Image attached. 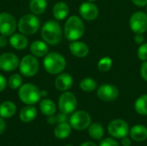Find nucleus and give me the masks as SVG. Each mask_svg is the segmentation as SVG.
Listing matches in <instances>:
<instances>
[{
  "label": "nucleus",
  "mask_w": 147,
  "mask_h": 146,
  "mask_svg": "<svg viewBox=\"0 0 147 146\" xmlns=\"http://www.w3.org/2000/svg\"><path fill=\"white\" fill-rule=\"evenodd\" d=\"M146 11H147V5H146Z\"/></svg>",
  "instance_id": "46"
},
{
  "label": "nucleus",
  "mask_w": 147,
  "mask_h": 146,
  "mask_svg": "<svg viewBox=\"0 0 147 146\" xmlns=\"http://www.w3.org/2000/svg\"><path fill=\"white\" fill-rule=\"evenodd\" d=\"M9 43L16 50H23L27 47L28 40L22 34H14L10 35Z\"/></svg>",
  "instance_id": "17"
},
{
  "label": "nucleus",
  "mask_w": 147,
  "mask_h": 146,
  "mask_svg": "<svg viewBox=\"0 0 147 146\" xmlns=\"http://www.w3.org/2000/svg\"><path fill=\"white\" fill-rule=\"evenodd\" d=\"M47 43L42 40H35L30 45V52L35 57H44L48 53Z\"/></svg>",
  "instance_id": "18"
},
{
  "label": "nucleus",
  "mask_w": 147,
  "mask_h": 146,
  "mask_svg": "<svg viewBox=\"0 0 147 146\" xmlns=\"http://www.w3.org/2000/svg\"><path fill=\"white\" fill-rule=\"evenodd\" d=\"M135 111L140 115H147V94L140 96L134 103Z\"/></svg>",
  "instance_id": "27"
},
{
  "label": "nucleus",
  "mask_w": 147,
  "mask_h": 146,
  "mask_svg": "<svg viewBox=\"0 0 147 146\" xmlns=\"http://www.w3.org/2000/svg\"><path fill=\"white\" fill-rule=\"evenodd\" d=\"M47 6V0H31L29 3L30 10L34 15H40L42 14Z\"/></svg>",
  "instance_id": "25"
},
{
  "label": "nucleus",
  "mask_w": 147,
  "mask_h": 146,
  "mask_svg": "<svg viewBox=\"0 0 147 146\" xmlns=\"http://www.w3.org/2000/svg\"><path fill=\"white\" fill-rule=\"evenodd\" d=\"M69 49L70 52L78 58H84L88 55L90 50H89V46L79 40H74L71 41L69 45Z\"/></svg>",
  "instance_id": "15"
},
{
  "label": "nucleus",
  "mask_w": 147,
  "mask_h": 146,
  "mask_svg": "<svg viewBox=\"0 0 147 146\" xmlns=\"http://www.w3.org/2000/svg\"><path fill=\"white\" fill-rule=\"evenodd\" d=\"M18 57L12 52H4L0 55V69L3 71H13L19 66Z\"/></svg>",
  "instance_id": "13"
},
{
  "label": "nucleus",
  "mask_w": 147,
  "mask_h": 146,
  "mask_svg": "<svg viewBox=\"0 0 147 146\" xmlns=\"http://www.w3.org/2000/svg\"><path fill=\"white\" fill-rule=\"evenodd\" d=\"M69 14V7L65 2H58L54 4L53 8V17L57 21H62Z\"/></svg>",
  "instance_id": "19"
},
{
  "label": "nucleus",
  "mask_w": 147,
  "mask_h": 146,
  "mask_svg": "<svg viewBox=\"0 0 147 146\" xmlns=\"http://www.w3.org/2000/svg\"><path fill=\"white\" fill-rule=\"evenodd\" d=\"M47 121H48V123H50V124H54V123H56V122H57V120H56V117H54L53 115H50V116H49V118L47 119Z\"/></svg>",
  "instance_id": "41"
},
{
  "label": "nucleus",
  "mask_w": 147,
  "mask_h": 146,
  "mask_svg": "<svg viewBox=\"0 0 147 146\" xmlns=\"http://www.w3.org/2000/svg\"><path fill=\"white\" fill-rule=\"evenodd\" d=\"M71 132V126L67 122L59 123V125L54 129V136L57 139H63L70 136Z\"/></svg>",
  "instance_id": "22"
},
{
  "label": "nucleus",
  "mask_w": 147,
  "mask_h": 146,
  "mask_svg": "<svg viewBox=\"0 0 147 146\" xmlns=\"http://www.w3.org/2000/svg\"><path fill=\"white\" fill-rule=\"evenodd\" d=\"M140 75L142 78L147 82V60L144 61L140 66Z\"/></svg>",
  "instance_id": "33"
},
{
  "label": "nucleus",
  "mask_w": 147,
  "mask_h": 146,
  "mask_svg": "<svg viewBox=\"0 0 147 146\" xmlns=\"http://www.w3.org/2000/svg\"><path fill=\"white\" fill-rule=\"evenodd\" d=\"M6 85H7V81L5 77L0 74V92L4 90V89L6 88Z\"/></svg>",
  "instance_id": "36"
},
{
  "label": "nucleus",
  "mask_w": 147,
  "mask_h": 146,
  "mask_svg": "<svg viewBox=\"0 0 147 146\" xmlns=\"http://www.w3.org/2000/svg\"><path fill=\"white\" fill-rule=\"evenodd\" d=\"M97 97L102 102H111L119 96V89L116 86L110 83H103L99 86L96 91Z\"/></svg>",
  "instance_id": "10"
},
{
  "label": "nucleus",
  "mask_w": 147,
  "mask_h": 146,
  "mask_svg": "<svg viewBox=\"0 0 147 146\" xmlns=\"http://www.w3.org/2000/svg\"><path fill=\"white\" fill-rule=\"evenodd\" d=\"M5 122L3 120V119L0 116V134L3 133L4 129H5Z\"/></svg>",
  "instance_id": "40"
},
{
  "label": "nucleus",
  "mask_w": 147,
  "mask_h": 146,
  "mask_svg": "<svg viewBox=\"0 0 147 146\" xmlns=\"http://www.w3.org/2000/svg\"><path fill=\"white\" fill-rule=\"evenodd\" d=\"M41 37L43 40L52 46L58 45L62 40V29L58 22L49 20L41 28Z\"/></svg>",
  "instance_id": "1"
},
{
  "label": "nucleus",
  "mask_w": 147,
  "mask_h": 146,
  "mask_svg": "<svg viewBox=\"0 0 147 146\" xmlns=\"http://www.w3.org/2000/svg\"><path fill=\"white\" fill-rule=\"evenodd\" d=\"M88 1H90V2H94V1H96V0H88Z\"/></svg>",
  "instance_id": "44"
},
{
  "label": "nucleus",
  "mask_w": 147,
  "mask_h": 146,
  "mask_svg": "<svg viewBox=\"0 0 147 146\" xmlns=\"http://www.w3.org/2000/svg\"><path fill=\"white\" fill-rule=\"evenodd\" d=\"M80 146H96V145L93 142H90V141H87V142H84V144H82Z\"/></svg>",
  "instance_id": "42"
},
{
  "label": "nucleus",
  "mask_w": 147,
  "mask_h": 146,
  "mask_svg": "<svg viewBox=\"0 0 147 146\" xmlns=\"http://www.w3.org/2000/svg\"><path fill=\"white\" fill-rule=\"evenodd\" d=\"M79 14L86 21H93L97 18L99 9L92 2H84L79 6Z\"/></svg>",
  "instance_id": "14"
},
{
  "label": "nucleus",
  "mask_w": 147,
  "mask_h": 146,
  "mask_svg": "<svg viewBox=\"0 0 147 146\" xmlns=\"http://www.w3.org/2000/svg\"><path fill=\"white\" fill-rule=\"evenodd\" d=\"M137 55L139 59L142 61L147 60V43H142L141 45H140Z\"/></svg>",
  "instance_id": "31"
},
{
  "label": "nucleus",
  "mask_w": 147,
  "mask_h": 146,
  "mask_svg": "<svg viewBox=\"0 0 147 146\" xmlns=\"http://www.w3.org/2000/svg\"><path fill=\"white\" fill-rule=\"evenodd\" d=\"M99 146H119V144L115 139H110V138H107L101 142Z\"/></svg>",
  "instance_id": "32"
},
{
  "label": "nucleus",
  "mask_w": 147,
  "mask_h": 146,
  "mask_svg": "<svg viewBox=\"0 0 147 146\" xmlns=\"http://www.w3.org/2000/svg\"><path fill=\"white\" fill-rule=\"evenodd\" d=\"M65 146H73V145H65Z\"/></svg>",
  "instance_id": "45"
},
{
  "label": "nucleus",
  "mask_w": 147,
  "mask_h": 146,
  "mask_svg": "<svg viewBox=\"0 0 147 146\" xmlns=\"http://www.w3.org/2000/svg\"><path fill=\"white\" fill-rule=\"evenodd\" d=\"M132 2L139 7H144L147 5V0H132Z\"/></svg>",
  "instance_id": "37"
},
{
  "label": "nucleus",
  "mask_w": 147,
  "mask_h": 146,
  "mask_svg": "<svg viewBox=\"0 0 147 146\" xmlns=\"http://www.w3.org/2000/svg\"><path fill=\"white\" fill-rule=\"evenodd\" d=\"M121 144L123 146H131L132 145V142L129 139H127V137L123 138L122 140H121Z\"/></svg>",
  "instance_id": "39"
},
{
  "label": "nucleus",
  "mask_w": 147,
  "mask_h": 146,
  "mask_svg": "<svg viewBox=\"0 0 147 146\" xmlns=\"http://www.w3.org/2000/svg\"><path fill=\"white\" fill-rule=\"evenodd\" d=\"M18 96L23 103L33 105L40 101L41 97V91L37 86L32 83H25L20 87Z\"/></svg>",
  "instance_id": "4"
},
{
  "label": "nucleus",
  "mask_w": 147,
  "mask_h": 146,
  "mask_svg": "<svg viewBox=\"0 0 147 146\" xmlns=\"http://www.w3.org/2000/svg\"><path fill=\"white\" fill-rule=\"evenodd\" d=\"M131 138L136 142H142L147 139V128L142 125H136L131 128Z\"/></svg>",
  "instance_id": "20"
},
{
  "label": "nucleus",
  "mask_w": 147,
  "mask_h": 146,
  "mask_svg": "<svg viewBox=\"0 0 147 146\" xmlns=\"http://www.w3.org/2000/svg\"><path fill=\"white\" fill-rule=\"evenodd\" d=\"M73 78L69 73H61L55 79V87L59 91H65L71 88Z\"/></svg>",
  "instance_id": "16"
},
{
  "label": "nucleus",
  "mask_w": 147,
  "mask_h": 146,
  "mask_svg": "<svg viewBox=\"0 0 147 146\" xmlns=\"http://www.w3.org/2000/svg\"><path fill=\"white\" fill-rule=\"evenodd\" d=\"M134 41L139 45H141L142 43H144L145 42V36L143 35V34H136L134 36Z\"/></svg>",
  "instance_id": "35"
},
{
  "label": "nucleus",
  "mask_w": 147,
  "mask_h": 146,
  "mask_svg": "<svg viewBox=\"0 0 147 146\" xmlns=\"http://www.w3.org/2000/svg\"><path fill=\"white\" fill-rule=\"evenodd\" d=\"M79 86H80L81 89L83 91H84V92H92L95 89H96V88H97V83L93 78L86 77V78H84L80 82Z\"/></svg>",
  "instance_id": "28"
},
{
  "label": "nucleus",
  "mask_w": 147,
  "mask_h": 146,
  "mask_svg": "<svg viewBox=\"0 0 147 146\" xmlns=\"http://www.w3.org/2000/svg\"><path fill=\"white\" fill-rule=\"evenodd\" d=\"M85 31L84 22L77 15L70 16L65 23L64 34L65 38L70 41L78 40L83 37Z\"/></svg>",
  "instance_id": "2"
},
{
  "label": "nucleus",
  "mask_w": 147,
  "mask_h": 146,
  "mask_svg": "<svg viewBox=\"0 0 147 146\" xmlns=\"http://www.w3.org/2000/svg\"><path fill=\"white\" fill-rule=\"evenodd\" d=\"M89 134L92 139L96 140H100L104 135V130L102 126L96 122L92 123L89 126Z\"/></svg>",
  "instance_id": "26"
},
{
  "label": "nucleus",
  "mask_w": 147,
  "mask_h": 146,
  "mask_svg": "<svg viewBox=\"0 0 147 146\" xmlns=\"http://www.w3.org/2000/svg\"><path fill=\"white\" fill-rule=\"evenodd\" d=\"M108 131L109 133L114 138L123 139L127 136L129 133V127L125 120L121 119H116L109 124Z\"/></svg>",
  "instance_id": "11"
},
{
  "label": "nucleus",
  "mask_w": 147,
  "mask_h": 146,
  "mask_svg": "<svg viewBox=\"0 0 147 146\" xmlns=\"http://www.w3.org/2000/svg\"><path fill=\"white\" fill-rule=\"evenodd\" d=\"M68 120L67 116L64 113H60L57 116H56V120H57V123H64V122H66Z\"/></svg>",
  "instance_id": "34"
},
{
  "label": "nucleus",
  "mask_w": 147,
  "mask_h": 146,
  "mask_svg": "<svg viewBox=\"0 0 147 146\" xmlns=\"http://www.w3.org/2000/svg\"><path fill=\"white\" fill-rule=\"evenodd\" d=\"M113 65V60L109 57H103L102 58L98 64H97V68L100 71L102 72H106L109 71Z\"/></svg>",
  "instance_id": "29"
},
{
  "label": "nucleus",
  "mask_w": 147,
  "mask_h": 146,
  "mask_svg": "<svg viewBox=\"0 0 147 146\" xmlns=\"http://www.w3.org/2000/svg\"><path fill=\"white\" fill-rule=\"evenodd\" d=\"M91 118L90 114L83 110L73 113L70 118V125L72 128L78 131H83L88 128L90 125Z\"/></svg>",
  "instance_id": "8"
},
{
  "label": "nucleus",
  "mask_w": 147,
  "mask_h": 146,
  "mask_svg": "<svg viewBox=\"0 0 147 146\" xmlns=\"http://www.w3.org/2000/svg\"><path fill=\"white\" fill-rule=\"evenodd\" d=\"M16 111V107L12 102H3L0 105V116L2 118H10Z\"/></svg>",
  "instance_id": "23"
},
{
  "label": "nucleus",
  "mask_w": 147,
  "mask_h": 146,
  "mask_svg": "<svg viewBox=\"0 0 147 146\" xmlns=\"http://www.w3.org/2000/svg\"><path fill=\"white\" fill-rule=\"evenodd\" d=\"M129 27L135 34H144L147 31V14L143 11L134 12L129 20Z\"/></svg>",
  "instance_id": "7"
},
{
  "label": "nucleus",
  "mask_w": 147,
  "mask_h": 146,
  "mask_svg": "<svg viewBox=\"0 0 147 146\" xmlns=\"http://www.w3.org/2000/svg\"><path fill=\"white\" fill-rule=\"evenodd\" d=\"M7 44H8L7 36H6V35H3V34H1V35H0V46H1V47H3V46H5Z\"/></svg>",
  "instance_id": "38"
},
{
  "label": "nucleus",
  "mask_w": 147,
  "mask_h": 146,
  "mask_svg": "<svg viewBox=\"0 0 147 146\" xmlns=\"http://www.w3.org/2000/svg\"><path fill=\"white\" fill-rule=\"evenodd\" d=\"M16 28V21L15 17L7 12L0 13V34L10 36Z\"/></svg>",
  "instance_id": "12"
},
{
  "label": "nucleus",
  "mask_w": 147,
  "mask_h": 146,
  "mask_svg": "<svg viewBox=\"0 0 147 146\" xmlns=\"http://www.w3.org/2000/svg\"><path fill=\"white\" fill-rule=\"evenodd\" d=\"M47 93L45 90H42V91H41V96H47Z\"/></svg>",
  "instance_id": "43"
},
{
  "label": "nucleus",
  "mask_w": 147,
  "mask_h": 146,
  "mask_svg": "<svg viewBox=\"0 0 147 146\" xmlns=\"http://www.w3.org/2000/svg\"><path fill=\"white\" fill-rule=\"evenodd\" d=\"M78 106L76 96L71 92H64L59 99V108L61 113L69 114L73 113Z\"/></svg>",
  "instance_id": "9"
},
{
  "label": "nucleus",
  "mask_w": 147,
  "mask_h": 146,
  "mask_svg": "<svg viewBox=\"0 0 147 146\" xmlns=\"http://www.w3.org/2000/svg\"><path fill=\"white\" fill-rule=\"evenodd\" d=\"M22 78L20 74H13L12 76L9 77L8 80V84L10 89H16L22 86Z\"/></svg>",
  "instance_id": "30"
},
{
  "label": "nucleus",
  "mask_w": 147,
  "mask_h": 146,
  "mask_svg": "<svg viewBox=\"0 0 147 146\" xmlns=\"http://www.w3.org/2000/svg\"><path fill=\"white\" fill-rule=\"evenodd\" d=\"M19 69L22 75L27 77H31L38 72L39 62L35 56L26 55L22 59L19 64Z\"/></svg>",
  "instance_id": "6"
},
{
  "label": "nucleus",
  "mask_w": 147,
  "mask_h": 146,
  "mask_svg": "<svg viewBox=\"0 0 147 146\" xmlns=\"http://www.w3.org/2000/svg\"><path fill=\"white\" fill-rule=\"evenodd\" d=\"M66 65L65 59L58 52H50L45 56L43 60V66L47 72L56 75L61 73Z\"/></svg>",
  "instance_id": "3"
},
{
  "label": "nucleus",
  "mask_w": 147,
  "mask_h": 146,
  "mask_svg": "<svg viewBox=\"0 0 147 146\" xmlns=\"http://www.w3.org/2000/svg\"><path fill=\"white\" fill-rule=\"evenodd\" d=\"M36 115H37V109L31 105L24 107L20 112V119L22 122L25 123L30 122L33 120H34Z\"/></svg>",
  "instance_id": "21"
},
{
  "label": "nucleus",
  "mask_w": 147,
  "mask_h": 146,
  "mask_svg": "<svg viewBox=\"0 0 147 146\" xmlns=\"http://www.w3.org/2000/svg\"><path fill=\"white\" fill-rule=\"evenodd\" d=\"M17 27L21 34L24 35H32L39 30L40 20L34 15L27 14L20 18Z\"/></svg>",
  "instance_id": "5"
},
{
  "label": "nucleus",
  "mask_w": 147,
  "mask_h": 146,
  "mask_svg": "<svg viewBox=\"0 0 147 146\" xmlns=\"http://www.w3.org/2000/svg\"><path fill=\"white\" fill-rule=\"evenodd\" d=\"M40 108L43 114L47 116L53 115L56 112V105L50 99H44L40 103Z\"/></svg>",
  "instance_id": "24"
}]
</instances>
